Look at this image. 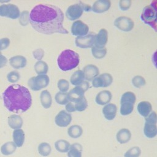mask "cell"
Segmentation results:
<instances>
[{"label":"cell","mask_w":157,"mask_h":157,"mask_svg":"<svg viewBox=\"0 0 157 157\" xmlns=\"http://www.w3.org/2000/svg\"><path fill=\"white\" fill-rule=\"evenodd\" d=\"M20 23L22 26H26L29 22V13L28 11H23L20 16Z\"/></svg>","instance_id":"41"},{"label":"cell","mask_w":157,"mask_h":157,"mask_svg":"<svg viewBox=\"0 0 157 157\" xmlns=\"http://www.w3.org/2000/svg\"><path fill=\"white\" fill-rule=\"evenodd\" d=\"M70 145V144L67 140L64 139L58 140L55 143V147L56 150L60 153L67 152L69 149Z\"/></svg>","instance_id":"32"},{"label":"cell","mask_w":157,"mask_h":157,"mask_svg":"<svg viewBox=\"0 0 157 157\" xmlns=\"http://www.w3.org/2000/svg\"><path fill=\"white\" fill-rule=\"evenodd\" d=\"M2 99L6 108L14 113L25 112L32 104V96L29 90L18 84L8 86L2 93Z\"/></svg>","instance_id":"2"},{"label":"cell","mask_w":157,"mask_h":157,"mask_svg":"<svg viewBox=\"0 0 157 157\" xmlns=\"http://www.w3.org/2000/svg\"><path fill=\"white\" fill-rule=\"evenodd\" d=\"M91 53L95 58L102 59L106 55L107 49L105 47L98 48L95 46H93L91 47Z\"/></svg>","instance_id":"34"},{"label":"cell","mask_w":157,"mask_h":157,"mask_svg":"<svg viewBox=\"0 0 157 157\" xmlns=\"http://www.w3.org/2000/svg\"><path fill=\"white\" fill-rule=\"evenodd\" d=\"M35 72L38 75H45L48 70V66L46 62L44 61H38L34 66Z\"/></svg>","instance_id":"30"},{"label":"cell","mask_w":157,"mask_h":157,"mask_svg":"<svg viewBox=\"0 0 157 157\" xmlns=\"http://www.w3.org/2000/svg\"><path fill=\"white\" fill-rule=\"evenodd\" d=\"M40 101L44 109H49L52 104V98L48 90H43L40 94Z\"/></svg>","instance_id":"24"},{"label":"cell","mask_w":157,"mask_h":157,"mask_svg":"<svg viewBox=\"0 0 157 157\" xmlns=\"http://www.w3.org/2000/svg\"><path fill=\"white\" fill-rule=\"evenodd\" d=\"M111 6V2L109 0H97L92 7L91 10L97 13H101L107 12Z\"/></svg>","instance_id":"15"},{"label":"cell","mask_w":157,"mask_h":157,"mask_svg":"<svg viewBox=\"0 0 157 157\" xmlns=\"http://www.w3.org/2000/svg\"><path fill=\"white\" fill-rule=\"evenodd\" d=\"M131 138V133L130 131L126 128L120 129L116 134V139L118 143L121 144L128 142Z\"/></svg>","instance_id":"23"},{"label":"cell","mask_w":157,"mask_h":157,"mask_svg":"<svg viewBox=\"0 0 157 157\" xmlns=\"http://www.w3.org/2000/svg\"><path fill=\"white\" fill-rule=\"evenodd\" d=\"M72 121L71 115L64 110H62L58 113L55 118V124L59 127L67 126Z\"/></svg>","instance_id":"14"},{"label":"cell","mask_w":157,"mask_h":157,"mask_svg":"<svg viewBox=\"0 0 157 157\" xmlns=\"http://www.w3.org/2000/svg\"><path fill=\"white\" fill-rule=\"evenodd\" d=\"M82 146L80 144L75 143L70 145L67 151L68 157H82Z\"/></svg>","instance_id":"28"},{"label":"cell","mask_w":157,"mask_h":157,"mask_svg":"<svg viewBox=\"0 0 157 157\" xmlns=\"http://www.w3.org/2000/svg\"><path fill=\"white\" fill-rule=\"evenodd\" d=\"M141 154V150L139 147H133L129 148L124 153V157H139Z\"/></svg>","instance_id":"36"},{"label":"cell","mask_w":157,"mask_h":157,"mask_svg":"<svg viewBox=\"0 0 157 157\" xmlns=\"http://www.w3.org/2000/svg\"><path fill=\"white\" fill-rule=\"evenodd\" d=\"M132 1L131 0H120L119 1V7L121 10H127L131 7Z\"/></svg>","instance_id":"42"},{"label":"cell","mask_w":157,"mask_h":157,"mask_svg":"<svg viewBox=\"0 0 157 157\" xmlns=\"http://www.w3.org/2000/svg\"><path fill=\"white\" fill-rule=\"evenodd\" d=\"M13 143L17 147H20L23 145L25 141V132L21 129H15L13 132Z\"/></svg>","instance_id":"26"},{"label":"cell","mask_w":157,"mask_h":157,"mask_svg":"<svg viewBox=\"0 0 157 157\" xmlns=\"http://www.w3.org/2000/svg\"><path fill=\"white\" fill-rule=\"evenodd\" d=\"M102 112L105 118L107 120L110 121L115 118L117 115V107L115 104L112 103H109L104 106Z\"/></svg>","instance_id":"19"},{"label":"cell","mask_w":157,"mask_h":157,"mask_svg":"<svg viewBox=\"0 0 157 157\" xmlns=\"http://www.w3.org/2000/svg\"><path fill=\"white\" fill-rule=\"evenodd\" d=\"M82 128L78 124L72 125L67 129V134L73 139H77L80 137L82 135Z\"/></svg>","instance_id":"29"},{"label":"cell","mask_w":157,"mask_h":157,"mask_svg":"<svg viewBox=\"0 0 157 157\" xmlns=\"http://www.w3.org/2000/svg\"><path fill=\"white\" fill-rule=\"evenodd\" d=\"M83 10L78 3L74 4L69 6L66 11V16L71 21L78 19L82 15Z\"/></svg>","instance_id":"13"},{"label":"cell","mask_w":157,"mask_h":157,"mask_svg":"<svg viewBox=\"0 0 157 157\" xmlns=\"http://www.w3.org/2000/svg\"><path fill=\"white\" fill-rule=\"evenodd\" d=\"M64 13L58 7L52 4H40L29 13V23L36 31L51 35L54 33L67 34L63 26Z\"/></svg>","instance_id":"1"},{"label":"cell","mask_w":157,"mask_h":157,"mask_svg":"<svg viewBox=\"0 0 157 157\" xmlns=\"http://www.w3.org/2000/svg\"><path fill=\"white\" fill-rule=\"evenodd\" d=\"M132 84L136 88H140L146 83L145 78L141 75H136L132 79Z\"/></svg>","instance_id":"37"},{"label":"cell","mask_w":157,"mask_h":157,"mask_svg":"<svg viewBox=\"0 0 157 157\" xmlns=\"http://www.w3.org/2000/svg\"><path fill=\"white\" fill-rule=\"evenodd\" d=\"M113 25L117 29L124 32L131 31L134 26L133 20L126 16H120L117 18L114 21Z\"/></svg>","instance_id":"9"},{"label":"cell","mask_w":157,"mask_h":157,"mask_svg":"<svg viewBox=\"0 0 157 157\" xmlns=\"http://www.w3.org/2000/svg\"><path fill=\"white\" fill-rule=\"evenodd\" d=\"M17 146L12 142H8L2 145L1 147V151L2 155L7 156L14 153L16 150Z\"/></svg>","instance_id":"31"},{"label":"cell","mask_w":157,"mask_h":157,"mask_svg":"<svg viewBox=\"0 0 157 157\" xmlns=\"http://www.w3.org/2000/svg\"><path fill=\"white\" fill-rule=\"evenodd\" d=\"M79 63V55L77 52L70 49L63 51L57 59L58 66L63 71L72 70L78 65Z\"/></svg>","instance_id":"3"},{"label":"cell","mask_w":157,"mask_h":157,"mask_svg":"<svg viewBox=\"0 0 157 157\" xmlns=\"http://www.w3.org/2000/svg\"><path fill=\"white\" fill-rule=\"evenodd\" d=\"M55 99L56 103L60 105H66L69 102L67 93L58 92L55 96Z\"/></svg>","instance_id":"35"},{"label":"cell","mask_w":157,"mask_h":157,"mask_svg":"<svg viewBox=\"0 0 157 157\" xmlns=\"http://www.w3.org/2000/svg\"><path fill=\"white\" fill-rule=\"evenodd\" d=\"M108 40V32L104 29H100L99 33L95 35L94 45L98 48H104L106 45Z\"/></svg>","instance_id":"17"},{"label":"cell","mask_w":157,"mask_h":157,"mask_svg":"<svg viewBox=\"0 0 157 157\" xmlns=\"http://www.w3.org/2000/svg\"><path fill=\"white\" fill-rule=\"evenodd\" d=\"M74 107L75 111L82 112L84 111L88 107V102L85 97H83L81 100L74 104Z\"/></svg>","instance_id":"38"},{"label":"cell","mask_w":157,"mask_h":157,"mask_svg":"<svg viewBox=\"0 0 157 157\" xmlns=\"http://www.w3.org/2000/svg\"><path fill=\"white\" fill-rule=\"evenodd\" d=\"M52 151V148L49 144L47 142H42L38 146V152L42 156H48Z\"/></svg>","instance_id":"33"},{"label":"cell","mask_w":157,"mask_h":157,"mask_svg":"<svg viewBox=\"0 0 157 157\" xmlns=\"http://www.w3.org/2000/svg\"><path fill=\"white\" fill-rule=\"evenodd\" d=\"M0 16L11 19H17L20 16L18 7L13 4H2L0 6Z\"/></svg>","instance_id":"8"},{"label":"cell","mask_w":157,"mask_h":157,"mask_svg":"<svg viewBox=\"0 0 157 157\" xmlns=\"http://www.w3.org/2000/svg\"><path fill=\"white\" fill-rule=\"evenodd\" d=\"M141 20L150 26L155 31H156V1H153L148 6L144 7L140 15Z\"/></svg>","instance_id":"4"},{"label":"cell","mask_w":157,"mask_h":157,"mask_svg":"<svg viewBox=\"0 0 157 157\" xmlns=\"http://www.w3.org/2000/svg\"><path fill=\"white\" fill-rule=\"evenodd\" d=\"M78 4L80 5V6L82 7V9L83 11L85 12H90V10H91V7L87 4H85L82 1H79Z\"/></svg>","instance_id":"46"},{"label":"cell","mask_w":157,"mask_h":157,"mask_svg":"<svg viewBox=\"0 0 157 157\" xmlns=\"http://www.w3.org/2000/svg\"><path fill=\"white\" fill-rule=\"evenodd\" d=\"M8 124L12 129H20L23 125V120L20 115H11L8 118Z\"/></svg>","instance_id":"25"},{"label":"cell","mask_w":157,"mask_h":157,"mask_svg":"<svg viewBox=\"0 0 157 157\" xmlns=\"http://www.w3.org/2000/svg\"><path fill=\"white\" fill-rule=\"evenodd\" d=\"M20 74L17 71H15L10 72L7 75L8 81L12 83H16L17 82H18L20 79Z\"/></svg>","instance_id":"40"},{"label":"cell","mask_w":157,"mask_h":157,"mask_svg":"<svg viewBox=\"0 0 157 157\" xmlns=\"http://www.w3.org/2000/svg\"><path fill=\"white\" fill-rule=\"evenodd\" d=\"M78 86H80L84 91V92H85V91H86L89 89V88H90V83L87 81H83L81 84H80L78 85Z\"/></svg>","instance_id":"48"},{"label":"cell","mask_w":157,"mask_h":157,"mask_svg":"<svg viewBox=\"0 0 157 157\" xmlns=\"http://www.w3.org/2000/svg\"><path fill=\"white\" fill-rule=\"evenodd\" d=\"M57 86L60 92L66 93L69 88V83L66 79H60L58 81Z\"/></svg>","instance_id":"39"},{"label":"cell","mask_w":157,"mask_h":157,"mask_svg":"<svg viewBox=\"0 0 157 157\" xmlns=\"http://www.w3.org/2000/svg\"><path fill=\"white\" fill-rule=\"evenodd\" d=\"M137 110L141 116L147 117L152 111V105L148 101H141L137 104Z\"/></svg>","instance_id":"22"},{"label":"cell","mask_w":157,"mask_h":157,"mask_svg":"<svg viewBox=\"0 0 157 157\" xmlns=\"http://www.w3.org/2000/svg\"><path fill=\"white\" fill-rule=\"evenodd\" d=\"M95 34L90 33L84 36H78L75 39V45L81 48H91L94 46Z\"/></svg>","instance_id":"10"},{"label":"cell","mask_w":157,"mask_h":157,"mask_svg":"<svg viewBox=\"0 0 157 157\" xmlns=\"http://www.w3.org/2000/svg\"><path fill=\"white\" fill-rule=\"evenodd\" d=\"M50 82L49 77L45 75H38L30 78L28 82V85L33 91H39L46 88Z\"/></svg>","instance_id":"7"},{"label":"cell","mask_w":157,"mask_h":157,"mask_svg":"<svg viewBox=\"0 0 157 157\" xmlns=\"http://www.w3.org/2000/svg\"><path fill=\"white\" fill-rule=\"evenodd\" d=\"M112 93L109 90H103L100 91L95 98L96 102L100 105H106L110 102L112 99Z\"/></svg>","instance_id":"20"},{"label":"cell","mask_w":157,"mask_h":157,"mask_svg":"<svg viewBox=\"0 0 157 157\" xmlns=\"http://www.w3.org/2000/svg\"><path fill=\"white\" fill-rule=\"evenodd\" d=\"M65 108H66V112L68 113H71L75 111L74 104L71 102H69L67 104H66Z\"/></svg>","instance_id":"45"},{"label":"cell","mask_w":157,"mask_h":157,"mask_svg":"<svg viewBox=\"0 0 157 157\" xmlns=\"http://www.w3.org/2000/svg\"><path fill=\"white\" fill-rule=\"evenodd\" d=\"M85 80V76L82 70H77L75 71L70 78V82L72 85L78 86Z\"/></svg>","instance_id":"27"},{"label":"cell","mask_w":157,"mask_h":157,"mask_svg":"<svg viewBox=\"0 0 157 157\" xmlns=\"http://www.w3.org/2000/svg\"><path fill=\"white\" fill-rule=\"evenodd\" d=\"M7 63V59L6 56L2 55L1 52H0V68L4 67Z\"/></svg>","instance_id":"47"},{"label":"cell","mask_w":157,"mask_h":157,"mask_svg":"<svg viewBox=\"0 0 157 157\" xmlns=\"http://www.w3.org/2000/svg\"><path fill=\"white\" fill-rule=\"evenodd\" d=\"M33 55L35 59L38 61H41V59L44 56V51L42 48H37L33 51Z\"/></svg>","instance_id":"43"},{"label":"cell","mask_w":157,"mask_h":157,"mask_svg":"<svg viewBox=\"0 0 157 157\" xmlns=\"http://www.w3.org/2000/svg\"><path fill=\"white\" fill-rule=\"evenodd\" d=\"M136 100V95L131 91H127L122 94L120 99V110L121 115H128L132 112Z\"/></svg>","instance_id":"5"},{"label":"cell","mask_w":157,"mask_h":157,"mask_svg":"<svg viewBox=\"0 0 157 157\" xmlns=\"http://www.w3.org/2000/svg\"><path fill=\"white\" fill-rule=\"evenodd\" d=\"M84 94V91L80 86H76L71 90L69 93H67L69 101H70L71 102H73L75 103L85 97Z\"/></svg>","instance_id":"18"},{"label":"cell","mask_w":157,"mask_h":157,"mask_svg":"<svg viewBox=\"0 0 157 157\" xmlns=\"http://www.w3.org/2000/svg\"><path fill=\"white\" fill-rule=\"evenodd\" d=\"M10 66L15 69H21L25 67L26 65L27 61L25 57L21 55H17L11 57L9 59Z\"/></svg>","instance_id":"21"},{"label":"cell","mask_w":157,"mask_h":157,"mask_svg":"<svg viewBox=\"0 0 157 157\" xmlns=\"http://www.w3.org/2000/svg\"><path fill=\"white\" fill-rule=\"evenodd\" d=\"M85 79L88 81H92L95 77L99 75V68L94 64H88L85 66L82 70Z\"/></svg>","instance_id":"16"},{"label":"cell","mask_w":157,"mask_h":157,"mask_svg":"<svg viewBox=\"0 0 157 157\" xmlns=\"http://www.w3.org/2000/svg\"><path fill=\"white\" fill-rule=\"evenodd\" d=\"M71 31L73 36H84L88 34L89 27L81 20H76L72 24Z\"/></svg>","instance_id":"12"},{"label":"cell","mask_w":157,"mask_h":157,"mask_svg":"<svg viewBox=\"0 0 157 157\" xmlns=\"http://www.w3.org/2000/svg\"><path fill=\"white\" fill-rule=\"evenodd\" d=\"M113 82V77L109 73H103L92 80V85L94 88L107 87L110 86Z\"/></svg>","instance_id":"11"},{"label":"cell","mask_w":157,"mask_h":157,"mask_svg":"<svg viewBox=\"0 0 157 157\" xmlns=\"http://www.w3.org/2000/svg\"><path fill=\"white\" fill-rule=\"evenodd\" d=\"M157 115L155 111H152L145 117V122L144 128V135L150 139L155 137L157 135Z\"/></svg>","instance_id":"6"},{"label":"cell","mask_w":157,"mask_h":157,"mask_svg":"<svg viewBox=\"0 0 157 157\" xmlns=\"http://www.w3.org/2000/svg\"><path fill=\"white\" fill-rule=\"evenodd\" d=\"M10 45V40L9 38L4 37L0 39V50L7 48Z\"/></svg>","instance_id":"44"}]
</instances>
